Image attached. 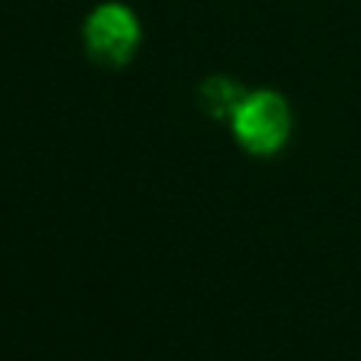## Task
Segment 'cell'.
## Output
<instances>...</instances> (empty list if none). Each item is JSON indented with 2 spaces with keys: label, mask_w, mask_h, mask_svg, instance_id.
<instances>
[{
  "label": "cell",
  "mask_w": 361,
  "mask_h": 361,
  "mask_svg": "<svg viewBox=\"0 0 361 361\" xmlns=\"http://www.w3.org/2000/svg\"><path fill=\"white\" fill-rule=\"evenodd\" d=\"M228 124H231L237 144L245 152H251L257 158H268L288 144L293 116H290L288 102L279 93L251 90L243 96V102L231 113Z\"/></svg>",
  "instance_id": "obj_1"
},
{
  "label": "cell",
  "mask_w": 361,
  "mask_h": 361,
  "mask_svg": "<svg viewBox=\"0 0 361 361\" xmlns=\"http://www.w3.org/2000/svg\"><path fill=\"white\" fill-rule=\"evenodd\" d=\"M82 42L90 62L99 68L118 71L133 62L141 45V23L124 3L107 0L96 6L85 25H82Z\"/></svg>",
  "instance_id": "obj_2"
},
{
  "label": "cell",
  "mask_w": 361,
  "mask_h": 361,
  "mask_svg": "<svg viewBox=\"0 0 361 361\" xmlns=\"http://www.w3.org/2000/svg\"><path fill=\"white\" fill-rule=\"evenodd\" d=\"M245 90L231 82L228 76H209L200 87H197V104L209 118H220L228 121L231 113L237 110V104L243 102Z\"/></svg>",
  "instance_id": "obj_3"
}]
</instances>
